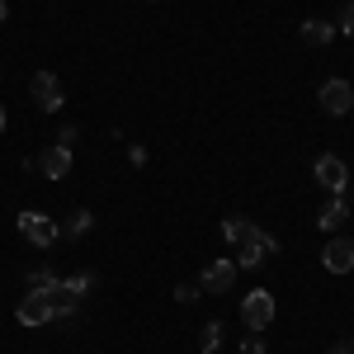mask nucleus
Returning a JSON list of instances; mask_svg holds the SVG:
<instances>
[{"label": "nucleus", "instance_id": "obj_20", "mask_svg": "<svg viewBox=\"0 0 354 354\" xmlns=\"http://www.w3.org/2000/svg\"><path fill=\"white\" fill-rule=\"evenodd\" d=\"M340 33L354 38V0H345V15H340Z\"/></svg>", "mask_w": 354, "mask_h": 354}, {"label": "nucleus", "instance_id": "obj_18", "mask_svg": "<svg viewBox=\"0 0 354 354\" xmlns=\"http://www.w3.org/2000/svg\"><path fill=\"white\" fill-rule=\"evenodd\" d=\"M241 354H265V330H250L241 340Z\"/></svg>", "mask_w": 354, "mask_h": 354}, {"label": "nucleus", "instance_id": "obj_1", "mask_svg": "<svg viewBox=\"0 0 354 354\" xmlns=\"http://www.w3.org/2000/svg\"><path fill=\"white\" fill-rule=\"evenodd\" d=\"M95 279L90 274H71V279H62L57 288H48V302H53V317H71L76 312V302H81V293L90 288Z\"/></svg>", "mask_w": 354, "mask_h": 354}, {"label": "nucleus", "instance_id": "obj_14", "mask_svg": "<svg viewBox=\"0 0 354 354\" xmlns=\"http://www.w3.org/2000/svg\"><path fill=\"white\" fill-rule=\"evenodd\" d=\"M90 213H85V208H76V213H71V218L62 222V227H57V236H85V232H90Z\"/></svg>", "mask_w": 354, "mask_h": 354}, {"label": "nucleus", "instance_id": "obj_17", "mask_svg": "<svg viewBox=\"0 0 354 354\" xmlns=\"http://www.w3.org/2000/svg\"><path fill=\"white\" fill-rule=\"evenodd\" d=\"M198 345H203V354H213L222 345V322H208L203 326V335H198Z\"/></svg>", "mask_w": 354, "mask_h": 354}, {"label": "nucleus", "instance_id": "obj_15", "mask_svg": "<svg viewBox=\"0 0 354 354\" xmlns=\"http://www.w3.org/2000/svg\"><path fill=\"white\" fill-rule=\"evenodd\" d=\"M270 255V245L265 241H255V245H241V255H236V270H255L260 260Z\"/></svg>", "mask_w": 354, "mask_h": 354}, {"label": "nucleus", "instance_id": "obj_2", "mask_svg": "<svg viewBox=\"0 0 354 354\" xmlns=\"http://www.w3.org/2000/svg\"><path fill=\"white\" fill-rule=\"evenodd\" d=\"M241 322H245V330H270V322H274V293H265V288L245 293Z\"/></svg>", "mask_w": 354, "mask_h": 354}, {"label": "nucleus", "instance_id": "obj_24", "mask_svg": "<svg viewBox=\"0 0 354 354\" xmlns=\"http://www.w3.org/2000/svg\"><path fill=\"white\" fill-rule=\"evenodd\" d=\"M5 123H10V118H5V104H0V133H5Z\"/></svg>", "mask_w": 354, "mask_h": 354}, {"label": "nucleus", "instance_id": "obj_5", "mask_svg": "<svg viewBox=\"0 0 354 354\" xmlns=\"http://www.w3.org/2000/svg\"><path fill=\"white\" fill-rule=\"evenodd\" d=\"M28 95H33V104H38L43 113L62 109V81H57L53 71H38V76L28 81Z\"/></svg>", "mask_w": 354, "mask_h": 354}, {"label": "nucleus", "instance_id": "obj_4", "mask_svg": "<svg viewBox=\"0 0 354 354\" xmlns=\"http://www.w3.org/2000/svg\"><path fill=\"white\" fill-rule=\"evenodd\" d=\"M312 180H317L322 189H330V194H345V185H350V165L340 161V156H317Z\"/></svg>", "mask_w": 354, "mask_h": 354}, {"label": "nucleus", "instance_id": "obj_19", "mask_svg": "<svg viewBox=\"0 0 354 354\" xmlns=\"http://www.w3.org/2000/svg\"><path fill=\"white\" fill-rule=\"evenodd\" d=\"M198 298H203V293H198L194 283H180V288H175V302H198Z\"/></svg>", "mask_w": 354, "mask_h": 354}, {"label": "nucleus", "instance_id": "obj_6", "mask_svg": "<svg viewBox=\"0 0 354 354\" xmlns=\"http://www.w3.org/2000/svg\"><path fill=\"white\" fill-rule=\"evenodd\" d=\"M317 100H322V109H326V113L345 118V113L354 109V85L350 81H326L322 90H317Z\"/></svg>", "mask_w": 354, "mask_h": 354}, {"label": "nucleus", "instance_id": "obj_12", "mask_svg": "<svg viewBox=\"0 0 354 354\" xmlns=\"http://www.w3.org/2000/svg\"><path fill=\"white\" fill-rule=\"evenodd\" d=\"M345 218H350V213H345V198H340V194H330L326 208L317 213V227H322V232H340V227H345Z\"/></svg>", "mask_w": 354, "mask_h": 354}, {"label": "nucleus", "instance_id": "obj_10", "mask_svg": "<svg viewBox=\"0 0 354 354\" xmlns=\"http://www.w3.org/2000/svg\"><path fill=\"white\" fill-rule=\"evenodd\" d=\"M222 236H227V241L236 245V250H241V245L265 241V232H260V227H255L250 218H222Z\"/></svg>", "mask_w": 354, "mask_h": 354}, {"label": "nucleus", "instance_id": "obj_23", "mask_svg": "<svg viewBox=\"0 0 354 354\" xmlns=\"http://www.w3.org/2000/svg\"><path fill=\"white\" fill-rule=\"evenodd\" d=\"M5 19H10V5H5V0H0V24H5Z\"/></svg>", "mask_w": 354, "mask_h": 354}, {"label": "nucleus", "instance_id": "obj_7", "mask_svg": "<svg viewBox=\"0 0 354 354\" xmlns=\"http://www.w3.org/2000/svg\"><path fill=\"white\" fill-rule=\"evenodd\" d=\"M15 317L24 326H48L53 322V302H48V293H24V302L15 307Z\"/></svg>", "mask_w": 354, "mask_h": 354}, {"label": "nucleus", "instance_id": "obj_11", "mask_svg": "<svg viewBox=\"0 0 354 354\" xmlns=\"http://www.w3.org/2000/svg\"><path fill=\"white\" fill-rule=\"evenodd\" d=\"M38 170H43L48 180H66V175H71V147H48V151L38 156Z\"/></svg>", "mask_w": 354, "mask_h": 354}, {"label": "nucleus", "instance_id": "obj_22", "mask_svg": "<svg viewBox=\"0 0 354 354\" xmlns=\"http://www.w3.org/2000/svg\"><path fill=\"white\" fill-rule=\"evenodd\" d=\"M326 354H354V340H335V345H330Z\"/></svg>", "mask_w": 354, "mask_h": 354}, {"label": "nucleus", "instance_id": "obj_8", "mask_svg": "<svg viewBox=\"0 0 354 354\" xmlns=\"http://www.w3.org/2000/svg\"><path fill=\"white\" fill-rule=\"evenodd\" d=\"M232 283H236V260H227V255L203 270V293H232Z\"/></svg>", "mask_w": 354, "mask_h": 354}, {"label": "nucleus", "instance_id": "obj_9", "mask_svg": "<svg viewBox=\"0 0 354 354\" xmlns=\"http://www.w3.org/2000/svg\"><path fill=\"white\" fill-rule=\"evenodd\" d=\"M322 265H326L330 274L354 270V241H350V236H330V245L322 250Z\"/></svg>", "mask_w": 354, "mask_h": 354}, {"label": "nucleus", "instance_id": "obj_16", "mask_svg": "<svg viewBox=\"0 0 354 354\" xmlns=\"http://www.w3.org/2000/svg\"><path fill=\"white\" fill-rule=\"evenodd\" d=\"M57 283H62V279H57L53 265H43V270L28 274V288H33V293H48V288H57Z\"/></svg>", "mask_w": 354, "mask_h": 354}, {"label": "nucleus", "instance_id": "obj_13", "mask_svg": "<svg viewBox=\"0 0 354 354\" xmlns=\"http://www.w3.org/2000/svg\"><path fill=\"white\" fill-rule=\"evenodd\" d=\"M330 38H335V28H330L326 19H307V24H302V43H307V48H326Z\"/></svg>", "mask_w": 354, "mask_h": 354}, {"label": "nucleus", "instance_id": "obj_3", "mask_svg": "<svg viewBox=\"0 0 354 354\" xmlns=\"http://www.w3.org/2000/svg\"><path fill=\"white\" fill-rule=\"evenodd\" d=\"M19 232H24V241H33L38 250H48L57 241V222L48 213H38V208H24L19 213Z\"/></svg>", "mask_w": 354, "mask_h": 354}, {"label": "nucleus", "instance_id": "obj_21", "mask_svg": "<svg viewBox=\"0 0 354 354\" xmlns=\"http://www.w3.org/2000/svg\"><path fill=\"white\" fill-rule=\"evenodd\" d=\"M76 142H81L76 128H62V133H57V147H71V151H76Z\"/></svg>", "mask_w": 354, "mask_h": 354}]
</instances>
